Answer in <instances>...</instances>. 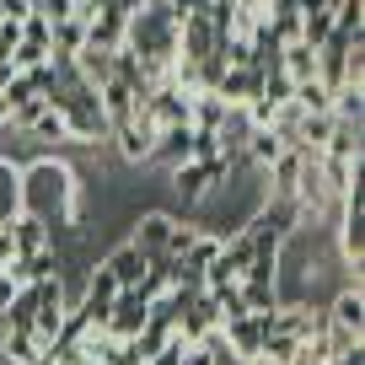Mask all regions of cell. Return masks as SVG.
<instances>
[{
    "label": "cell",
    "instance_id": "cell-1",
    "mask_svg": "<svg viewBox=\"0 0 365 365\" xmlns=\"http://www.w3.org/2000/svg\"><path fill=\"white\" fill-rule=\"evenodd\" d=\"M339 258L354 269V279H365V182H354L349 194L339 199Z\"/></svg>",
    "mask_w": 365,
    "mask_h": 365
},
{
    "label": "cell",
    "instance_id": "cell-2",
    "mask_svg": "<svg viewBox=\"0 0 365 365\" xmlns=\"http://www.w3.org/2000/svg\"><path fill=\"white\" fill-rule=\"evenodd\" d=\"M150 322V307L135 296V290H118L113 301H108V322H103V333L108 339H118V344H129L140 328Z\"/></svg>",
    "mask_w": 365,
    "mask_h": 365
},
{
    "label": "cell",
    "instance_id": "cell-3",
    "mask_svg": "<svg viewBox=\"0 0 365 365\" xmlns=\"http://www.w3.org/2000/svg\"><path fill=\"white\" fill-rule=\"evenodd\" d=\"M215 48H220V33H215V22H210L205 11H188L178 22V59H194L199 65V59H210Z\"/></svg>",
    "mask_w": 365,
    "mask_h": 365
},
{
    "label": "cell",
    "instance_id": "cell-4",
    "mask_svg": "<svg viewBox=\"0 0 365 365\" xmlns=\"http://www.w3.org/2000/svg\"><path fill=\"white\" fill-rule=\"evenodd\" d=\"M322 312H328L333 328H344V333H354V339H360V328H365V279H344Z\"/></svg>",
    "mask_w": 365,
    "mask_h": 365
},
{
    "label": "cell",
    "instance_id": "cell-5",
    "mask_svg": "<svg viewBox=\"0 0 365 365\" xmlns=\"http://www.w3.org/2000/svg\"><path fill=\"white\" fill-rule=\"evenodd\" d=\"M172 226H178V220H172L167 210H145V215H135V231H129V247H140L150 263H156V258H167Z\"/></svg>",
    "mask_w": 365,
    "mask_h": 365
},
{
    "label": "cell",
    "instance_id": "cell-6",
    "mask_svg": "<svg viewBox=\"0 0 365 365\" xmlns=\"http://www.w3.org/2000/svg\"><path fill=\"white\" fill-rule=\"evenodd\" d=\"M140 118H145L150 129H178V124H188V97H182L178 86H156L140 103Z\"/></svg>",
    "mask_w": 365,
    "mask_h": 365
},
{
    "label": "cell",
    "instance_id": "cell-7",
    "mask_svg": "<svg viewBox=\"0 0 365 365\" xmlns=\"http://www.w3.org/2000/svg\"><path fill=\"white\" fill-rule=\"evenodd\" d=\"M263 178H269V199H296L301 178H307V150L285 145V150H279V161L263 167Z\"/></svg>",
    "mask_w": 365,
    "mask_h": 365
},
{
    "label": "cell",
    "instance_id": "cell-8",
    "mask_svg": "<svg viewBox=\"0 0 365 365\" xmlns=\"http://www.w3.org/2000/svg\"><path fill=\"white\" fill-rule=\"evenodd\" d=\"M258 91H263V76L252 65H226V70H220V81H215V97L226 108H247Z\"/></svg>",
    "mask_w": 365,
    "mask_h": 365
},
{
    "label": "cell",
    "instance_id": "cell-9",
    "mask_svg": "<svg viewBox=\"0 0 365 365\" xmlns=\"http://www.w3.org/2000/svg\"><path fill=\"white\" fill-rule=\"evenodd\" d=\"M118 145V156L124 161H150V150H156V129L140 118V108H135V118H124V124H113V135H108Z\"/></svg>",
    "mask_w": 365,
    "mask_h": 365
},
{
    "label": "cell",
    "instance_id": "cell-10",
    "mask_svg": "<svg viewBox=\"0 0 365 365\" xmlns=\"http://www.w3.org/2000/svg\"><path fill=\"white\" fill-rule=\"evenodd\" d=\"M274 317H252V312H242V317H231V322H220V339L231 344V349L242 354V360H258V349H263V328H269Z\"/></svg>",
    "mask_w": 365,
    "mask_h": 365
},
{
    "label": "cell",
    "instance_id": "cell-11",
    "mask_svg": "<svg viewBox=\"0 0 365 365\" xmlns=\"http://www.w3.org/2000/svg\"><path fill=\"white\" fill-rule=\"evenodd\" d=\"M103 269L113 274V285H118V290H135L140 279H145L150 258H145V252H140V247H129V242H118V247H113V252H108V258H103Z\"/></svg>",
    "mask_w": 365,
    "mask_h": 365
},
{
    "label": "cell",
    "instance_id": "cell-12",
    "mask_svg": "<svg viewBox=\"0 0 365 365\" xmlns=\"http://www.w3.org/2000/svg\"><path fill=\"white\" fill-rule=\"evenodd\" d=\"M22 215V161L0 156V231Z\"/></svg>",
    "mask_w": 365,
    "mask_h": 365
},
{
    "label": "cell",
    "instance_id": "cell-13",
    "mask_svg": "<svg viewBox=\"0 0 365 365\" xmlns=\"http://www.w3.org/2000/svg\"><path fill=\"white\" fill-rule=\"evenodd\" d=\"M279 76L296 86V81H312L317 76V48L312 43H301V38H290L285 48H279Z\"/></svg>",
    "mask_w": 365,
    "mask_h": 365
},
{
    "label": "cell",
    "instance_id": "cell-14",
    "mask_svg": "<svg viewBox=\"0 0 365 365\" xmlns=\"http://www.w3.org/2000/svg\"><path fill=\"white\" fill-rule=\"evenodd\" d=\"M6 231H11V258H33V252L48 247V226L33 220V215H16Z\"/></svg>",
    "mask_w": 365,
    "mask_h": 365
},
{
    "label": "cell",
    "instance_id": "cell-15",
    "mask_svg": "<svg viewBox=\"0 0 365 365\" xmlns=\"http://www.w3.org/2000/svg\"><path fill=\"white\" fill-rule=\"evenodd\" d=\"M188 140H194V129H188V124L156 129V150H150V161H161V167H182V161H188Z\"/></svg>",
    "mask_w": 365,
    "mask_h": 365
},
{
    "label": "cell",
    "instance_id": "cell-16",
    "mask_svg": "<svg viewBox=\"0 0 365 365\" xmlns=\"http://www.w3.org/2000/svg\"><path fill=\"white\" fill-rule=\"evenodd\" d=\"M328 135H333V113H301L296 140H290V145H296V150H307V156H317V150L328 145Z\"/></svg>",
    "mask_w": 365,
    "mask_h": 365
},
{
    "label": "cell",
    "instance_id": "cell-17",
    "mask_svg": "<svg viewBox=\"0 0 365 365\" xmlns=\"http://www.w3.org/2000/svg\"><path fill=\"white\" fill-rule=\"evenodd\" d=\"M279 150H285V140L274 135V129H247V140H242V161H252V167H269V161H279Z\"/></svg>",
    "mask_w": 365,
    "mask_h": 365
},
{
    "label": "cell",
    "instance_id": "cell-18",
    "mask_svg": "<svg viewBox=\"0 0 365 365\" xmlns=\"http://www.w3.org/2000/svg\"><path fill=\"white\" fill-rule=\"evenodd\" d=\"M70 65H76V76L86 81V86H108V81H113V54H103V48H81Z\"/></svg>",
    "mask_w": 365,
    "mask_h": 365
},
{
    "label": "cell",
    "instance_id": "cell-19",
    "mask_svg": "<svg viewBox=\"0 0 365 365\" xmlns=\"http://www.w3.org/2000/svg\"><path fill=\"white\" fill-rule=\"evenodd\" d=\"M290 103H296L301 113H333V86H322L317 76L296 81V86H290Z\"/></svg>",
    "mask_w": 365,
    "mask_h": 365
},
{
    "label": "cell",
    "instance_id": "cell-20",
    "mask_svg": "<svg viewBox=\"0 0 365 365\" xmlns=\"http://www.w3.org/2000/svg\"><path fill=\"white\" fill-rule=\"evenodd\" d=\"M333 118L360 129V118H365V86H339V91H333Z\"/></svg>",
    "mask_w": 365,
    "mask_h": 365
},
{
    "label": "cell",
    "instance_id": "cell-21",
    "mask_svg": "<svg viewBox=\"0 0 365 365\" xmlns=\"http://www.w3.org/2000/svg\"><path fill=\"white\" fill-rule=\"evenodd\" d=\"M27 140H33V145H70V129H65V118H59V108H43V118L27 129Z\"/></svg>",
    "mask_w": 365,
    "mask_h": 365
},
{
    "label": "cell",
    "instance_id": "cell-22",
    "mask_svg": "<svg viewBox=\"0 0 365 365\" xmlns=\"http://www.w3.org/2000/svg\"><path fill=\"white\" fill-rule=\"evenodd\" d=\"M76 6H81V0H33V11L43 16L48 27H54V22H70V16H76Z\"/></svg>",
    "mask_w": 365,
    "mask_h": 365
},
{
    "label": "cell",
    "instance_id": "cell-23",
    "mask_svg": "<svg viewBox=\"0 0 365 365\" xmlns=\"http://www.w3.org/2000/svg\"><path fill=\"white\" fill-rule=\"evenodd\" d=\"M48 59H54V54H48V48H38V43H16V48H11V65H16V70H38V65H48Z\"/></svg>",
    "mask_w": 365,
    "mask_h": 365
},
{
    "label": "cell",
    "instance_id": "cell-24",
    "mask_svg": "<svg viewBox=\"0 0 365 365\" xmlns=\"http://www.w3.org/2000/svg\"><path fill=\"white\" fill-rule=\"evenodd\" d=\"M16 43H22V22H0V59H11Z\"/></svg>",
    "mask_w": 365,
    "mask_h": 365
},
{
    "label": "cell",
    "instance_id": "cell-25",
    "mask_svg": "<svg viewBox=\"0 0 365 365\" xmlns=\"http://www.w3.org/2000/svg\"><path fill=\"white\" fill-rule=\"evenodd\" d=\"M178 365H210V349H205V344H182Z\"/></svg>",
    "mask_w": 365,
    "mask_h": 365
},
{
    "label": "cell",
    "instance_id": "cell-26",
    "mask_svg": "<svg viewBox=\"0 0 365 365\" xmlns=\"http://www.w3.org/2000/svg\"><path fill=\"white\" fill-rule=\"evenodd\" d=\"M237 11H247V16H269V0H237Z\"/></svg>",
    "mask_w": 365,
    "mask_h": 365
},
{
    "label": "cell",
    "instance_id": "cell-27",
    "mask_svg": "<svg viewBox=\"0 0 365 365\" xmlns=\"http://www.w3.org/2000/svg\"><path fill=\"white\" fill-rule=\"evenodd\" d=\"M16 76H22V70H16V65H11V59H0V91L11 86V81H16Z\"/></svg>",
    "mask_w": 365,
    "mask_h": 365
},
{
    "label": "cell",
    "instance_id": "cell-28",
    "mask_svg": "<svg viewBox=\"0 0 365 365\" xmlns=\"http://www.w3.org/2000/svg\"><path fill=\"white\" fill-rule=\"evenodd\" d=\"M0 129H11V97L0 91Z\"/></svg>",
    "mask_w": 365,
    "mask_h": 365
},
{
    "label": "cell",
    "instance_id": "cell-29",
    "mask_svg": "<svg viewBox=\"0 0 365 365\" xmlns=\"http://www.w3.org/2000/svg\"><path fill=\"white\" fill-rule=\"evenodd\" d=\"M0 365H22V360H11V354H0Z\"/></svg>",
    "mask_w": 365,
    "mask_h": 365
},
{
    "label": "cell",
    "instance_id": "cell-30",
    "mask_svg": "<svg viewBox=\"0 0 365 365\" xmlns=\"http://www.w3.org/2000/svg\"><path fill=\"white\" fill-rule=\"evenodd\" d=\"M33 365H54V360H48V354H38V360H33Z\"/></svg>",
    "mask_w": 365,
    "mask_h": 365
}]
</instances>
